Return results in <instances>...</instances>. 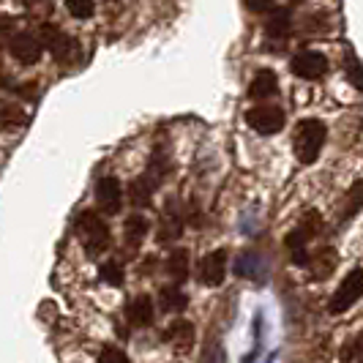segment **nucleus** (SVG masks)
Listing matches in <instances>:
<instances>
[{"instance_id":"nucleus-1","label":"nucleus","mask_w":363,"mask_h":363,"mask_svg":"<svg viewBox=\"0 0 363 363\" xmlns=\"http://www.w3.org/2000/svg\"><path fill=\"white\" fill-rule=\"evenodd\" d=\"M328 128L323 121L317 118H306L301 121L295 128V137H292V147H295V156L301 164H314L320 159V150L325 145Z\"/></svg>"},{"instance_id":"nucleus-2","label":"nucleus","mask_w":363,"mask_h":363,"mask_svg":"<svg viewBox=\"0 0 363 363\" xmlns=\"http://www.w3.org/2000/svg\"><path fill=\"white\" fill-rule=\"evenodd\" d=\"M77 235L82 240L85 252L91 257L107 252L109 246V227L104 224V218L99 216L96 211H85L77 218Z\"/></svg>"},{"instance_id":"nucleus-3","label":"nucleus","mask_w":363,"mask_h":363,"mask_svg":"<svg viewBox=\"0 0 363 363\" xmlns=\"http://www.w3.org/2000/svg\"><path fill=\"white\" fill-rule=\"evenodd\" d=\"M361 295H363V268H355V271L347 273L345 281L330 295L328 309H330V314H345L350 306H355V301Z\"/></svg>"},{"instance_id":"nucleus-4","label":"nucleus","mask_w":363,"mask_h":363,"mask_svg":"<svg viewBox=\"0 0 363 363\" xmlns=\"http://www.w3.org/2000/svg\"><path fill=\"white\" fill-rule=\"evenodd\" d=\"M246 123L255 128L257 134L271 137V134H279L281 126H284V112L279 107H273V104H259V107L246 112Z\"/></svg>"},{"instance_id":"nucleus-5","label":"nucleus","mask_w":363,"mask_h":363,"mask_svg":"<svg viewBox=\"0 0 363 363\" xmlns=\"http://www.w3.org/2000/svg\"><path fill=\"white\" fill-rule=\"evenodd\" d=\"M290 69L301 79H320L328 72V57L323 52H317V50H303V52H298L292 57Z\"/></svg>"},{"instance_id":"nucleus-6","label":"nucleus","mask_w":363,"mask_h":363,"mask_svg":"<svg viewBox=\"0 0 363 363\" xmlns=\"http://www.w3.org/2000/svg\"><path fill=\"white\" fill-rule=\"evenodd\" d=\"M224 276H227V252L224 249L202 257L197 265V279L205 287H218L224 281Z\"/></svg>"},{"instance_id":"nucleus-7","label":"nucleus","mask_w":363,"mask_h":363,"mask_svg":"<svg viewBox=\"0 0 363 363\" xmlns=\"http://www.w3.org/2000/svg\"><path fill=\"white\" fill-rule=\"evenodd\" d=\"M9 50H11V57L17 60L19 66H36L38 60H41V44H38V38L30 36V33L14 36L11 44H9Z\"/></svg>"},{"instance_id":"nucleus-8","label":"nucleus","mask_w":363,"mask_h":363,"mask_svg":"<svg viewBox=\"0 0 363 363\" xmlns=\"http://www.w3.org/2000/svg\"><path fill=\"white\" fill-rule=\"evenodd\" d=\"M96 202L101 211L107 213H118L123 208V186L118 178H101L96 186Z\"/></svg>"},{"instance_id":"nucleus-9","label":"nucleus","mask_w":363,"mask_h":363,"mask_svg":"<svg viewBox=\"0 0 363 363\" xmlns=\"http://www.w3.org/2000/svg\"><path fill=\"white\" fill-rule=\"evenodd\" d=\"M153 314H156L153 298H150L147 292H140V295H134V298H131V303H128L126 320L134 328H145V325L153 323Z\"/></svg>"},{"instance_id":"nucleus-10","label":"nucleus","mask_w":363,"mask_h":363,"mask_svg":"<svg viewBox=\"0 0 363 363\" xmlns=\"http://www.w3.org/2000/svg\"><path fill=\"white\" fill-rule=\"evenodd\" d=\"M38 44H41L44 50L55 52L57 57L69 55V50H72V41L63 36V30H60L57 25H50V22H44V25L38 28Z\"/></svg>"},{"instance_id":"nucleus-11","label":"nucleus","mask_w":363,"mask_h":363,"mask_svg":"<svg viewBox=\"0 0 363 363\" xmlns=\"http://www.w3.org/2000/svg\"><path fill=\"white\" fill-rule=\"evenodd\" d=\"M189 268H191V259H189V252L186 249H175L167 257V273L175 284H183L189 279Z\"/></svg>"},{"instance_id":"nucleus-12","label":"nucleus","mask_w":363,"mask_h":363,"mask_svg":"<svg viewBox=\"0 0 363 363\" xmlns=\"http://www.w3.org/2000/svg\"><path fill=\"white\" fill-rule=\"evenodd\" d=\"M276 91H279V77H276L271 69L257 72V77L252 79V85H249V96H252V99H268V96H273Z\"/></svg>"},{"instance_id":"nucleus-13","label":"nucleus","mask_w":363,"mask_h":363,"mask_svg":"<svg viewBox=\"0 0 363 363\" xmlns=\"http://www.w3.org/2000/svg\"><path fill=\"white\" fill-rule=\"evenodd\" d=\"M290 28H292L290 9H273L268 22H265V33H268L271 38H281L290 33Z\"/></svg>"},{"instance_id":"nucleus-14","label":"nucleus","mask_w":363,"mask_h":363,"mask_svg":"<svg viewBox=\"0 0 363 363\" xmlns=\"http://www.w3.org/2000/svg\"><path fill=\"white\" fill-rule=\"evenodd\" d=\"M153 200V181L147 178H137V181L128 183V202L137 205V208H147Z\"/></svg>"},{"instance_id":"nucleus-15","label":"nucleus","mask_w":363,"mask_h":363,"mask_svg":"<svg viewBox=\"0 0 363 363\" xmlns=\"http://www.w3.org/2000/svg\"><path fill=\"white\" fill-rule=\"evenodd\" d=\"M183 233V221L178 213H172V208H167L162 216V224H159V240L162 243H169L175 238H181Z\"/></svg>"},{"instance_id":"nucleus-16","label":"nucleus","mask_w":363,"mask_h":363,"mask_svg":"<svg viewBox=\"0 0 363 363\" xmlns=\"http://www.w3.org/2000/svg\"><path fill=\"white\" fill-rule=\"evenodd\" d=\"M159 301H162V309L167 311V314H181V311L189 306V298H186L183 290H178V287H164V290L159 292Z\"/></svg>"},{"instance_id":"nucleus-17","label":"nucleus","mask_w":363,"mask_h":363,"mask_svg":"<svg viewBox=\"0 0 363 363\" xmlns=\"http://www.w3.org/2000/svg\"><path fill=\"white\" fill-rule=\"evenodd\" d=\"M147 230H150V224H147L145 216H128L126 224H123V233H126V243H128V246H140V243L145 240Z\"/></svg>"},{"instance_id":"nucleus-18","label":"nucleus","mask_w":363,"mask_h":363,"mask_svg":"<svg viewBox=\"0 0 363 363\" xmlns=\"http://www.w3.org/2000/svg\"><path fill=\"white\" fill-rule=\"evenodd\" d=\"M167 339L178 347H189L194 342V325L189 320H175L172 325L167 328Z\"/></svg>"},{"instance_id":"nucleus-19","label":"nucleus","mask_w":363,"mask_h":363,"mask_svg":"<svg viewBox=\"0 0 363 363\" xmlns=\"http://www.w3.org/2000/svg\"><path fill=\"white\" fill-rule=\"evenodd\" d=\"M309 262H311L314 279H325V276H330L333 268H336V255H333L330 249H323V252L314 257V259H309Z\"/></svg>"},{"instance_id":"nucleus-20","label":"nucleus","mask_w":363,"mask_h":363,"mask_svg":"<svg viewBox=\"0 0 363 363\" xmlns=\"http://www.w3.org/2000/svg\"><path fill=\"white\" fill-rule=\"evenodd\" d=\"M101 281H107L109 287H121L123 284V265L118 259H109L101 265Z\"/></svg>"},{"instance_id":"nucleus-21","label":"nucleus","mask_w":363,"mask_h":363,"mask_svg":"<svg viewBox=\"0 0 363 363\" xmlns=\"http://www.w3.org/2000/svg\"><path fill=\"white\" fill-rule=\"evenodd\" d=\"M66 9L74 19H88L96 11V3L93 0H66Z\"/></svg>"},{"instance_id":"nucleus-22","label":"nucleus","mask_w":363,"mask_h":363,"mask_svg":"<svg viewBox=\"0 0 363 363\" xmlns=\"http://www.w3.org/2000/svg\"><path fill=\"white\" fill-rule=\"evenodd\" d=\"M22 123V109L17 104H6L0 109V126L3 128H17Z\"/></svg>"},{"instance_id":"nucleus-23","label":"nucleus","mask_w":363,"mask_h":363,"mask_svg":"<svg viewBox=\"0 0 363 363\" xmlns=\"http://www.w3.org/2000/svg\"><path fill=\"white\" fill-rule=\"evenodd\" d=\"M363 208V181H358L352 189H350V194H347V211L345 216H352V213H358Z\"/></svg>"},{"instance_id":"nucleus-24","label":"nucleus","mask_w":363,"mask_h":363,"mask_svg":"<svg viewBox=\"0 0 363 363\" xmlns=\"http://www.w3.org/2000/svg\"><path fill=\"white\" fill-rule=\"evenodd\" d=\"M352 358H363V330L342 347V361H352Z\"/></svg>"},{"instance_id":"nucleus-25","label":"nucleus","mask_w":363,"mask_h":363,"mask_svg":"<svg viewBox=\"0 0 363 363\" xmlns=\"http://www.w3.org/2000/svg\"><path fill=\"white\" fill-rule=\"evenodd\" d=\"M99 363H128V355L121 347H104L99 352Z\"/></svg>"},{"instance_id":"nucleus-26","label":"nucleus","mask_w":363,"mask_h":363,"mask_svg":"<svg viewBox=\"0 0 363 363\" xmlns=\"http://www.w3.org/2000/svg\"><path fill=\"white\" fill-rule=\"evenodd\" d=\"M347 77H350V82H352L358 91H363V69L355 57H350V60H347Z\"/></svg>"},{"instance_id":"nucleus-27","label":"nucleus","mask_w":363,"mask_h":363,"mask_svg":"<svg viewBox=\"0 0 363 363\" xmlns=\"http://www.w3.org/2000/svg\"><path fill=\"white\" fill-rule=\"evenodd\" d=\"M25 6L30 11H36V14H47L52 9V0H25Z\"/></svg>"},{"instance_id":"nucleus-28","label":"nucleus","mask_w":363,"mask_h":363,"mask_svg":"<svg viewBox=\"0 0 363 363\" xmlns=\"http://www.w3.org/2000/svg\"><path fill=\"white\" fill-rule=\"evenodd\" d=\"M276 0H246V6L252 9V11H268Z\"/></svg>"},{"instance_id":"nucleus-29","label":"nucleus","mask_w":363,"mask_h":363,"mask_svg":"<svg viewBox=\"0 0 363 363\" xmlns=\"http://www.w3.org/2000/svg\"><path fill=\"white\" fill-rule=\"evenodd\" d=\"M3 88H11V74L0 66V91H3Z\"/></svg>"},{"instance_id":"nucleus-30","label":"nucleus","mask_w":363,"mask_h":363,"mask_svg":"<svg viewBox=\"0 0 363 363\" xmlns=\"http://www.w3.org/2000/svg\"><path fill=\"white\" fill-rule=\"evenodd\" d=\"M358 361H361V363H363V358H358Z\"/></svg>"},{"instance_id":"nucleus-31","label":"nucleus","mask_w":363,"mask_h":363,"mask_svg":"<svg viewBox=\"0 0 363 363\" xmlns=\"http://www.w3.org/2000/svg\"><path fill=\"white\" fill-rule=\"evenodd\" d=\"M295 3H298V0H295Z\"/></svg>"}]
</instances>
